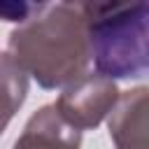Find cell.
I'll list each match as a JSON object with an SVG mask.
<instances>
[{
    "label": "cell",
    "instance_id": "obj_1",
    "mask_svg": "<svg viewBox=\"0 0 149 149\" xmlns=\"http://www.w3.org/2000/svg\"><path fill=\"white\" fill-rule=\"evenodd\" d=\"M7 54L42 88H65L81 79L91 65L81 2L42 5L9 33Z\"/></svg>",
    "mask_w": 149,
    "mask_h": 149
},
{
    "label": "cell",
    "instance_id": "obj_2",
    "mask_svg": "<svg viewBox=\"0 0 149 149\" xmlns=\"http://www.w3.org/2000/svg\"><path fill=\"white\" fill-rule=\"evenodd\" d=\"M95 74L107 79L142 77L149 68L147 2H81Z\"/></svg>",
    "mask_w": 149,
    "mask_h": 149
},
{
    "label": "cell",
    "instance_id": "obj_3",
    "mask_svg": "<svg viewBox=\"0 0 149 149\" xmlns=\"http://www.w3.org/2000/svg\"><path fill=\"white\" fill-rule=\"evenodd\" d=\"M119 93L121 91L112 79L86 72L81 79L72 81L61 91L58 100L54 102V109L65 123L81 133L100 126L107 119V114L119 100Z\"/></svg>",
    "mask_w": 149,
    "mask_h": 149
},
{
    "label": "cell",
    "instance_id": "obj_4",
    "mask_svg": "<svg viewBox=\"0 0 149 149\" xmlns=\"http://www.w3.org/2000/svg\"><path fill=\"white\" fill-rule=\"evenodd\" d=\"M147 109H149L147 86L119 93L116 105L107 114L109 137L116 149H147Z\"/></svg>",
    "mask_w": 149,
    "mask_h": 149
},
{
    "label": "cell",
    "instance_id": "obj_5",
    "mask_svg": "<svg viewBox=\"0 0 149 149\" xmlns=\"http://www.w3.org/2000/svg\"><path fill=\"white\" fill-rule=\"evenodd\" d=\"M81 147V133L65 123L54 105L40 107L28 123L23 126V133L16 137L12 149H79Z\"/></svg>",
    "mask_w": 149,
    "mask_h": 149
},
{
    "label": "cell",
    "instance_id": "obj_6",
    "mask_svg": "<svg viewBox=\"0 0 149 149\" xmlns=\"http://www.w3.org/2000/svg\"><path fill=\"white\" fill-rule=\"evenodd\" d=\"M28 79L30 77L19 68V63L7 51H0V135L26 102Z\"/></svg>",
    "mask_w": 149,
    "mask_h": 149
},
{
    "label": "cell",
    "instance_id": "obj_7",
    "mask_svg": "<svg viewBox=\"0 0 149 149\" xmlns=\"http://www.w3.org/2000/svg\"><path fill=\"white\" fill-rule=\"evenodd\" d=\"M42 5H33V2H0V19L2 21H16L23 23L28 21Z\"/></svg>",
    "mask_w": 149,
    "mask_h": 149
}]
</instances>
